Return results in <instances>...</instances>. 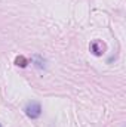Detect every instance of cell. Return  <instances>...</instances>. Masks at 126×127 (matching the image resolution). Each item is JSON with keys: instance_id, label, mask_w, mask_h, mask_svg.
Returning a JSON list of instances; mask_svg holds the SVG:
<instances>
[{"instance_id": "6da1fadb", "label": "cell", "mask_w": 126, "mask_h": 127, "mask_svg": "<svg viewBox=\"0 0 126 127\" xmlns=\"http://www.w3.org/2000/svg\"><path fill=\"white\" fill-rule=\"evenodd\" d=\"M24 111H25L27 117H30L31 120H36V118H39L42 115V105L39 102H36V100H31V102H28L25 105Z\"/></svg>"}, {"instance_id": "7a4b0ae2", "label": "cell", "mask_w": 126, "mask_h": 127, "mask_svg": "<svg viewBox=\"0 0 126 127\" xmlns=\"http://www.w3.org/2000/svg\"><path fill=\"white\" fill-rule=\"evenodd\" d=\"M89 49H91V52L94 53L95 56H99V55H102V53L105 52V44H104L102 41H99V40H94V41L91 43Z\"/></svg>"}, {"instance_id": "3957f363", "label": "cell", "mask_w": 126, "mask_h": 127, "mask_svg": "<svg viewBox=\"0 0 126 127\" xmlns=\"http://www.w3.org/2000/svg\"><path fill=\"white\" fill-rule=\"evenodd\" d=\"M31 62L34 64L36 68H40V69H45V68H46V59H45L42 55H33Z\"/></svg>"}, {"instance_id": "277c9868", "label": "cell", "mask_w": 126, "mask_h": 127, "mask_svg": "<svg viewBox=\"0 0 126 127\" xmlns=\"http://www.w3.org/2000/svg\"><path fill=\"white\" fill-rule=\"evenodd\" d=\"M15 64L18 65V66H21V68H24V66H27V59L24 58V56H18L16 59H15Z\"/></svg>"}, {"instance_id": "5b68a950", "label": "cell", "mask_w": 126, "mask_h": 127, "mask_svg": "<svg viewBox=\"0 0 126 127\" xmlns=\"http://www.w3.org/2000/svg\"><path fill=\"white\" fill-rule=\"evenodd\" d=\"M0 127H1V124H0Z\"/></svg>"}]
</instances>
